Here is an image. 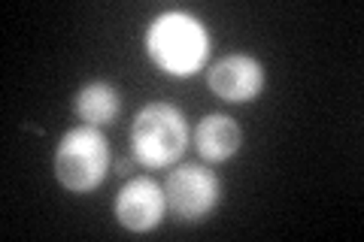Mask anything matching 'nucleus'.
Here are the masks:
<instances>
[{"instance_id": "8", "label": "nucleus", "mask_w": 364, "mask_h": 242, "mask_svg": "<svg viewBox=\"0 0 364 242\" xmlns=\"http://www.w3.org/2000/svg\"><path fill=\"white\" fill-rule=\"evenodd\" d=\"M73 109L82 119V124H95V128L112 124L122 112V94L116 85L104 82V79H91V82H85L76 91Z\"/></svg>"}, {"instance_id": "3", "label": "nucleus", "mask_w": 364, "mask_h": 242, "mask_svg": "<svg viewBox=\"0 0 364 242\" xmlns=\"http://www.w3.org/2000/svg\"><path fill=\"white\" fill-rule=\"evenodd\" d=\"M109 170V143L95 124H76L55 148V176L73 194L95 191L107 179Z\"/></svg>"}, {"instance_id": "7", "label": "nucleus", "mask_w": 364, "mask_h": 242, "mask_svg": "<svg viewBox=\"0 0 364 242\" xmlns=\"http://www.w3.org/2000/svg\"><path fill=\"white\" fill-rule=\"evenodd\" d=\"M195 145H198L200 158H207L210 164H222V160L240 152L243 131L231 115H222V112L203 115L195 128Z\"/></svg>"}, {"instance_id": "1", "label": "nucleus", "mask_w": 364, "mask_h": 242, "mask_svg": "<svg viewBox=\"0 0 364 242\" xmlns=\"http://www.w3.org/2000/svg\"><path fill=\"white\" fill-rule=\"evenodd\" d=\"M149 57L170 76H195L210 55V33L195 16L164 13L146 33Z\"/></svg>"}, {"instance_id": "5", "label": "nucleus", "mask_w": 364, "mask_h": 242, "mask_svg": "<svg viewBox=\"0 0 364 242\" xmlns=\"http://www.w3.org/2000/svg\"><path fill=\"white\" fill-rule=\"evenodd\" d=\"M116 221L131 230V233H146L155 230L164 221L167 212V197H164V185H158L152 176H134L122 185L119 197H116Z\"/></svg>"}, {"instance_id": "6", "label": "nucleus", "mask_w": 364, "mask_h": 242, "mask_svg": "<svg viewBox=\"0 0 364 242\" xmlns=\"http://www.w3.org/2000/svg\"><path fill=\"white\" fill-rule=\"evenodd\" d=\"M207 82L213 94L228 103L255 100L261 94V88H264V64L255 55H246V52L225 55L210 67Z\"/></svg>"}, {"instance_id": "4", "label": "nucleus", "mask_w": 364, "mask_h": 242, "mask_svg": "<svg viewBox=\"0 0 364 242\" xmlns=\"http://www.w3.org/2000/svg\"><path fill=\"white\" fill-rule=\"evenodd\" d=\"M164 197L167 209L173 212L179 221L195 224L207 218L222 197V182L210 167L200 164H182L167 172L164 179Z\"/></svg>"}, {"instance_id": "2", "label": "nucleus", "mask_w": 364, "mask_h": 242, "mask_svg": "<svg viewBox=\"0 0 364 242\" xmlns=\"http://www.w3.org/2000/svg\"><path fill=\"white\" fill-rule=\"evenodd\" d=\"M188 145V121L167 100H152L131 124V152L146 167H170Z\"/></svg>"}]
</instances>
